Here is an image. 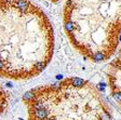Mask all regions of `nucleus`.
<instances>
[{
  "mask_svg": "<svg viewBox=\"0 0 121 120\" xmlns=\"http://www.w3.org/2000/svg\"><path fill=\"white\" fill-rule=\"evenodd\" d=\"M9 103H10V95L0 85V116L8 109Z\"/></svg>",
  "mask_w": 121,
  "mask_h": 120,
  "instance_id": "nucleus-5",
  "label": "nucleus"
},
{
  "mask_svg": "<svg viewBox=\"0 0 121 120\" xmlns=\"http://www.w3.org/2000/svg\"><path fill=\"white\" fill-rule=\"evenodd\" d=\"M49 1H51V2H58L60 0H49Z\"/></svg>",
  "mask_w": 121,
  "mask_h": 120,
  "instance_id": "nucleus-6",
  "label": "nucleus"
},
{
  "mask_svg": "<svg viewBox=\"0 0 121 120\" xmlns=\"http://www.w3.org/2000/svg\"><path fill=\"white\" fill-rule=\"evenodd\" d=\"M106 80L110 95L121 105V43L107 66Z\"/></svg>",
  "mask_w": 121,
  "mask_h": 120,
  "instance_id": "nucleus-4",
  "label": "nucleus"
},
{
  "mask_svg": "<svg viewBox=\"0 0 121 120\" xmlns=\"http://www.w3.org/2000/svg\"><path fill=\"white\" fill-rule=\"evenodd\" d=\"M54 29L33 0H0V78L28 80L52 61Z\"/></svg>",
  "mask_w": 121,
  "mask_h": 120,
  "instance_id": "nucleus-1",
  "label": "nucleus"
},
{
  "mask_svg": "<svg viewBox=\"0 0 121 120\" xmlns=\"http://www.w3.org/2000/svg\"><path fill=\"white\" fill-rule=\"evenodd\" d=\"M63 22L79 54L93 63L107 62L121 43V0H66Z\"/></svg>",
  "mask_w": 121,
  "mask_h": 120,
  "instance_id": "nucleus-2",
  "label": "nucleus"
},
{
  "mask_svg": "<svg viewBox=\"0 0 121 120\" xmlns=\"http://www.w3.org/2000/svg\"><path fill=\"white\" fill-rule=\"evenodd\" d=\"M27 120H112L110 106L94 83L68 77L25 93Z\"/></svg>",
  "mask_w": 121,
  "mask_h": 120,
  "instance_id": "nucleus-3",
  "label": "nucleus"
}]
</instances>
